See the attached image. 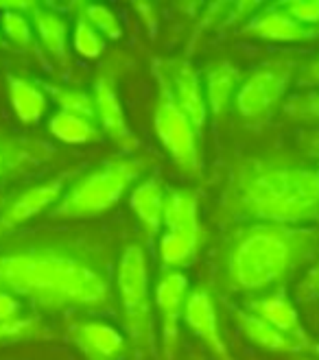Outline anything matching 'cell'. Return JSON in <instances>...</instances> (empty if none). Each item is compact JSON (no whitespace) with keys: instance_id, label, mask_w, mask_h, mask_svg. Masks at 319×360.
Listing matches in <instances>:
<instances>
[{"instance_id":"cell-1","label":"cell","mask_w":319,"mask_h":360,"mask_svg":"<svg viewBox=\"0 0 319 360\" xmlns=\"http://www.w3.org/2000/svg\"><path fill=\"white\" fill-rule=\"evenodd\" d=\"M110 247L81 231H29L0 238V290L39 312L110 314L116 282Z\"/></svg>"},{"instance_id":"cell-2","label":"cell","mask_w":319,"mask_h":360,"mask_svg":"<svg viewBox=\"0 0 319 360\" xmlns=\"http://www.w3.org/2000/svg\"><path fill=\"white\" fill-rule=\"evenodd\" d=\"M227 221L311 227L319 223V168L284 155L243 158L221 199Z\"/></svg>"},{"instance_id":"cell-3","label":"cell","mask_w":319,"mask_h":360,"mask_svg":"<svg viewBox=\"0 0 319 360\" xmlns=\"http://www.w3.org/2000/svg\"><path fill=\"white\" fill-rule=\"evenodd\" d=\"M319 253V227L247 223L221 256V284L227 292L278 288Z\"/></svg>"},{"instance_id":"cell-4","label":"cell","mask_w":319,"mask_h":360,"mask_svg":"<svg viewBox=\"0 0 319 360\" xmlns=\"http://www.w3.org/2000/svg\"><path fill=\"white\" fill-rule=\"evenodd\" d=\"M149 160L136 155H116L103 160L88 173L70 181L59 203L51 210L55 221H83L110 212L130 188L142 177Z\"/></svg>"},{"instance_id":"cell-5","label":"cell","mask_w":319,"mask_h":360,"mask_svg":"<svg viewBox=\"0 0 319 360\" xmlns=\"http://www.w3.org/2000/svg\"><path fill=\"white\" fill-rule=\"evenodd\" d=\"M114 282L123 326L134 352L138 354L140 360H160L154 319V297L151 286H149V260L144 247L130 245L120 253Z\"/></svg>"},{"instance_id":"cell-6","label":"cell","mask_w":319,"mask_h":360,"mask_svg":"<svg viewBox=\"0 0 319 360\" xmlns=\"http://www.w3.org/2000/svg\"><path fill=\"white\" fill-rule=\"evenodd\" d=\"M158 81V103L154 112V127L164 151L188 175H201V138L197 136L193 122L177 108L171 90L164 79L156 72Z\"/></svg>"},{"instance_id":"cell-7","label":"cell","mask_w":319,"mask_h":360,"mask_svg":"<svg viewBox=\"0 0 319 360\" xmlns=\"http://www.w3.org/2000/svg\"><path fill=\"white\" fill-rule=\"evenodd\" d=\"M295 72L293 61H269L254 70L234 96V105L247 122H263L278 108Z\"/></svg>"},{"instance_id":"cell-8","label":"cell","mask_w":319,"mask_h":360,"mask_svg":"<svg viewBox=\"0 0 319 360\" xmlns=\"http://www.w3.org/2000/svg\"><path fill=\"white\" fill-rule=\"evenodd\" d=\"M154 72H158L164 79L168 90H171L173 101L177 103V108L188 116V120L195 127L197 136L204 140L208 105H206V94H204L201 72L184 57L156 59Z\"/></svg>"},{"instance_id":"cell-9","label":"cell","mask_w":319,"mask_h":360,"mask_svg":"<svg viewBox=\"0 0 319 360\" xmlns=\"http://www.w3.org/2000/svg\"><path fill=\"white\" fill-rule=\"evenodd\" d=\"M92 96L96 105V122L103 136H108L123 155H132L140 149V140L130 127V120L125 116L123 103L116 90V72L114 68H105L96 75Z\"/></svg>"},{"instance_id":"cell-10","label":"cell","mask_w":319,"mask_h":360,"mask_svg":"<svg viewBox=\"0 0 319 360\" xmlns=\"http://www.w3.org/2000/svg\"><path fill=\"white\" fill-rule=\"evenodd\" d=\"M73 177L75 173L70 171L59 173L53 179L35 184L15 195L11 201L3 203V207H0V238L13 234L18 227H23L31 219L44 214V212H51L59 203L61 195L66 193L68 181Z\"/></svg>"},{"instance_id":"cell-11","label":"cell","mask_w":319,"mask_h":360,"mask_svg":"<svg viewBox=\"0 0 319 360\" xmlns=\"http://www.w3.org/2000/svg\"><path fill=\"white\" fill-rule=\"evenodd\" d=\"M188 278L182 271H162L154 288V304L160 312V360H175L180 347V323L188 297Z\"/></svg>"},{"instance_id":"cell-12","label":"cell","mask_w":319,"mask_h":360,"mask_svg":"<svg viewBox=\"0 0 319 360\" xmlns=\"http://www.w3.org/2000/svg\"><path fill=\"white\" fill-rule=\"evenodd\" d=\"M182 321L206 345V349L215 356V360H232L230 347L221 332L215 297L206 286H197L195 290L188 292Z\"/></svg>"},{"instance_id":"cell-13","label":"cell","mask_w":319,"mask_h":360,"mask_svg":"<svg viewBox=\"0 0 319 360\" xmlns=\"http://www.w3.org/2000/svg\"><path fill=\"white\" fill-rule=\"evenodd\" d=\"M53 144L37 136L0 131V184L25 177L53 158Z\"/></svg>"},{"instance_id":"cell-14","label":"cell","mask_w":319,"mask_h":360,"mask_svg":"<svg viewBox=\"0 0 319 360\" xmlns=\"http://www.w3.org/2000/svg\"><path fill=\"white\" fill-rule=\"evenodd\" d=\"M68 338L86 360H123L130 349L127 338L112 323L101 319L70 321Z\"/></svg>"},{"instance_id":"cell-15","label":"cell","mask_w":319,"mask_h":360,"mask_svg":"<svg viewBox=\"0 0 319 360\" xmlns=\"http://www.w3.org/2000/svg\"><path fill=\"white\" fill-rule=\"evenodd\" d=\"M241 35L265 41H308L319 35V29L304 27L282 9L280 3L265 5L251 13L241 29Z\"/></svg>"},{"instance_id":"cell-16","label":"cell","mask_w":319,"mask_h":360,"mask_svg":"<svg viewBox=\"0 0 319 360\" xmlns=\"http://www.w3.org/2000/svg\"><path fill=\"white\" fill-rule=\"evenodd\" d=\"M245 310H249L251 314H256L258 319L267 321L275 330H280L287 336L295 338V341H300L308 349L313 347L311 338H308V332L302 326L300 310H297L295 304L291 302V297H289V292H287L284 286H278V288H273L271 292L261 295V297L249 300Z\"/></svg>"},{"instance_id":"cell-17","label":"cell","mask_w":319,"mask_h":360,"mask_svg":"<svg viewBox=\"0 0 319 360\" xmlns=\"http://www.w3.org/2000/svg\"><path fill=\"white\" fill-rule=\"evenodd\" d=\"M35 37L57 63L66 66L68 63V46H70V22L61 11L37 3L29 13Z\"/></svg>"},{"instance_id":"cell-18","label":"cell","mask_w":319,"mask_h":360,"mask_svg":"<svg viewBox=\"0 0 319 360\" xmlns=\"http://www.w3.org/2000/svg\"><path fill=\"white\" fill-rule=\"evenodd\" d=\"M162 229L168 231V234L195 238L204 243V229L199 223V197L195 190H168L164 201Z\"/></svg>"},{"instance_id":"cell-19","label":"cell","mask_w":319,"mask_h":360,"mask_svg":"<svg viewBox=\"0 0 319 360\" xmlns=\"http://www.w3.org/2000/svg\"><path fill=\"white\" fill-rule=\"evenodd\" d=\"M201 81L208 114H212V118H221L241 88V70L230 59H217L206 66Z\"/></svg>"},{"instance_id":"cell-20","label":"cell","mask_w":319,"mask_h":360,"mask_svg":"<svg viewBox=\"0 0 319 360\" xmlns=\"http://www.w3.org/2000/svg\"><path fill=\"white\" fill-rule=\"evenodd\" d=\"M164 201H166V190L158 177L142 179L130 195V207L140 221V225L144 227L149 245L160 236L162 219H164Z\"/></svg>"},{"instance_id":"cell-21","label":"cell","mask_w":319,"mask_h":360,"mask_svg":"<svg viewBox=\"0 0 319 360\" xmlns=\"http://www.w3.org/2000/svg\"><path fill=\"white\" fill-rule=\"evenodd\" d=\"M234 312V321L239 323L241 332L245 334L247 341H251L256 347L271 352V354H302L308 352L306 345H302L300 341L287 336L284 332L275 330L273 326H269L267 321L258 319L256 314H251L245 308H232Z\"/></svg>"},{"instance_id":"cell-22","label":"cell","mask_w":319,"mask_h":360,"mask_svg":"<svg viewBox=\"0 0 319 360\" xmlns=\"http://www.w3.org/2000/svg\"><path fill=\"white\" fill-rule=\"evenodd\" d=\"M7 92L13 114L23 124H37L49 112V96L39 88V83L29 77L9 72Z\"/></svg>"},{"instance_id":"cell-23","label":"cell","mask_w":319,"mask_h":360,"mask_svg":"<svg viewBox=\"0 0 319 360\" xmlns=\"http://www.w3.org/2000/svg\"><path fill=\"white\" fill-rule=\"evenodd\" d=\"M49 131L63 144H94L103 140L99 122L68 112H55L49 120Z\"/></svg>"},{"instance_id":"cell-24","label":"cell","mask_w":319,"mask_h":360,"mask_svg":"<svg viewBox=\"0 0 319 360\" xmlns=\"http://www.w3.org/2000/svg\"><path fill=\"white\" fill-rule=\"evenodd\" d=\"M49 338H53V330L35 314H18L13 319L0 321V345L49 341Z\"/></svg>"},{"instance_id":"cell-25","label":"cell","mask_w":319,"mask_h":360,"mask_svg":"<svg viewBox=\"0 0 319 360\" xmlns=\"http://www.w3.org/2000/svg\"><path fill=\"white\" fill-rule=\"evenodd\" d=\"M37 83H39V88L44 90V94H49L57 103L59 112H68V114L83 116L96 122V105H94L92 92H86L81 88L57 86V83H49V81H37Z\"/></svg>"},{"instance_id":"cell-26","label":"cell","mask_w":319,"mask_h":360,"mask_svg":"<svg viewBox=\"0 0 319 360\" xmlns=\"http://www.w3.org/2000/svg\"><path fill=\"white\" fill-rule=\"evenodd\" d=\"M68 11L73 13V18H83L86 22H90L105 39H120L123 37L120 20L114 13V9L108 5L83 3V0H77V3H70Z\"/></svg>"},{"instance_id":"cell-27","label":"cell","mask_w":319,"mask_h":360,"mask_svg":"<svg viewBox=\"0 0 319 360\" xmlns=\"http://www.w3.org/2000/svg\"><path fill=\"white\" fill-rule=\"evenodd\" d=\"M0 33L18 51H29L35 44V31L29 15L18 11L0 13Z\"/></svg>"},{"instance_id":"cell-28","label":"cell","mask_w":319,"mask_h":360,"mask_svg":"<svg viewBox=\"0 0 319 360\" xmlns=\"http://www.w3.org/2000/svg\"><path fill=\"white\" fill-rule=\"evenodd\" d=\"M73 49L86 59H99L105 53V37L83 18H75L73 22Z\"/></svg>"},{"instance_id":"cell-29","label":"cell","mask_w":319,"mask_h":360,"mask_svg":"<svg viewBox=\"0 0 319 360\" xmlns=\"http://www.w3.org/2000/svg\"><path fill=\"white\" fill-rule=\"evenodd\" d=\"M284 112L300 120H319V92L293 94L284 101Z\"/></svg>"},{"instance_id":"cell-30","label":"cell","mask_w":319,"mask_h":360,"mask_svg":"<svg viewBox=\"0 0 319 360\" xmlns=\"http://www.w3.org/2000/svg\"><path fill=\"white\" fill-rule=\"evenodd\" d=\"M280 5L295 22L319 29V0H287V3Z\"/></svg>"},{"instance_id":"cell-31","label":"cell","mask_w":319,"mask_h":360,"mask_svg":"<svg viewBox=\"0 0 319 360\" xmlns=\"http://www.w3.org/2000/svg\"><path fill=\"white\" fill-rule=\"evenodd\" d=\"M297 295L302 300H311L319 295V262L304 275V280L300 282V288H297Z\"/></svg>"},{"instance_id":"cell-32","label":"cell","mask_w":319,"mask_h":360,"mask_svg":"<svg viewBox=\"0 0 319 360\" xmlns=\"http://www.w3.org/2000/svg\"><path fill=\"white\" fill-rule=\"evenodd\" d=\"M18 314H23V302H20L15 295L0 290V321L13 319Z\"/></svg>"},{"instance_id":"cell-33","label":"cell","mask_w":319,"mask_h":360,"mask_svg":"<svg viewBox=\"0 0 319 360\" xmlns=\"http://www.w3.org/2000/svg\"><path fill=\"white\" fill-rule=\"evenodd\" d=\"M297 86H300V88H319V55L315 59H311L306 66L300 70Z\"/></svg>"},{"instance_id":"cell-34","label":"cell","mask_w":319,"mask_h":360,"mask_svg":"<svg viewBox=\"0 0 319 360\" xmlns=\"http://www.w3.org/2000/svg\"><path fill=\"white\" fill-rule=\"evenodd\" d=\"M311 151H313L315 155H319V136L313 138V142H311Z\"/></svg>"},{"instance_id":"cell-35","label":"cell","mask_w":319,"mask_h":360,"mask_svg":"<svg viewBox=\"0 0 319 360\" xmlns=\"http://www.w3.org/2000/svg\"><path fill=\"white\" fill-rule=\"evenodd\" d=\"M311 352H313V354L317 356V360H319V343H315V345L311 347Z\"/></svg>"},{"instance_id":"cell-36","label":"cell","mask_w":319,"mask_h":360,"mask_svg":"<svg viewBox=\"0 0 319 360\" xmlns=\"http://www.w3.org/2000/svg\"><path fill=\"white\" fill-rule=\"evenodd\" d=\"M5 44V39H3V33H0V46H3Z\"/></svg>"},{"instance_id":"cell-37","label":"cell","mask_w":319,"mask_h":360,"mask_svg":"<svg viewBox=\"0 0 319 360\" xmlns=\"http://www.w3.org/2000/svg\"><path fill=\"white\" fill-rule=\"evenodd\" d=\"M0 207H3V203H0Z\"/></svg>"},{"instance_id":"cell-38","label":"cell","mask_w":319,"mask_h":360,"mask_svg":"<svg viewBox=\"0 0 319 360\" xmlns=\"http://www.w3.org/2000/svg\"><path fill=\"white\" fill-rule=\"evenodd\" d=\"M304 360H308V358H304Z\"/></svg>"},{"instance_id":"cell-39","label":"cell","mask_w":319,"mask_h":360,"mask_svg":"<svg viewBox=\"0 0 319 360\" xmlns=\"http://www.w3.org/2000/svg\"><path fill=\"white\" fill-rule=\"evenodd\" d=\"M197 360H199V358H197Z\"/></svg>"}]
</instances>
